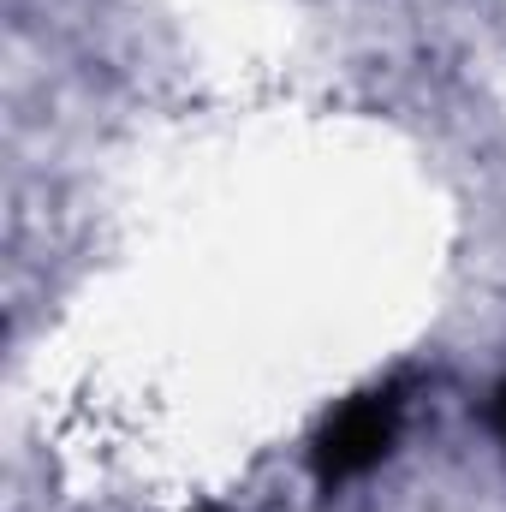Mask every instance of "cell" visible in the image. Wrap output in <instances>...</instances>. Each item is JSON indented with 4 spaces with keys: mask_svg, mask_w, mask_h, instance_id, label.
Returning a JSON list of instances; mask_svg holds the SVG:
<instances>
[{
    "mask_svg": "<svg viewBox=\"0 0 506 512\" xmlns=\"http://www.w3.org/2000/svg\"><path fill=\"white\" fill-rule=\"evenodd\" d=\"M399 417H405L399 387H370V393L346 399L340 411H328V423H322L316 441H310V471H316V483H322V489H340V483L370 477L381 459L393 453V441H399Z\"/></svg>",
    "mask_w": 506,
    "mask_h": 512,
    "instance_id": "obj_1",
    "label": "cell"
},
{
    "mask_svg": "<svg viewBox=\"0 0 506 512\" xmlns=\"http://www.w3.org/2000/svg\"><path fill=\"white\" fill-rule=\"evenodd\" d=\"M489 417H495V435L506 441V382L495 387V405H489Z\"/></svg>",
    "mask_w": 506,
    "mask_h": 512,
    "instance_id": "obj_2",
    "label": "cell"
}]
</instances>
